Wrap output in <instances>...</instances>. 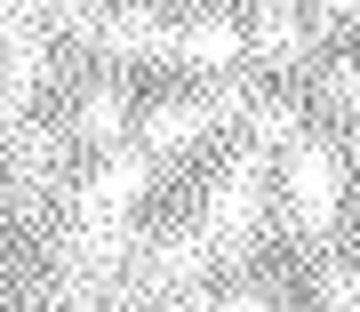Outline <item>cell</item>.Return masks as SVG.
<instances>
[{
	"mask_svg": "<svg viewBox=\"0 0 360 312\" xmlns=\"http://www.w3.org/2000/svg\"><path fill=\"white\" fill-rule=\"evenodd\" d=\"M248 40H257V56H281V65H288V56L304 48V25H296L288 0H257V32H248Z\"/></svg>",
	"mask_w": 360,
	"mask_h": 312,
	"instance_id": "obj_7",
	"label": "cell"
},
{
	"mask_svg": "<svg viewBox=\"0 0 360 312\" xmlns=\"http://www.w3.org/2000/svg\"><path fill=\"white\" fill-rule=\"evenodd\" d=\"M200 129H217L208 104H153V112H144V144H153V152H184Z\"/></svg>",
	"mask_w": 360,
	"mask_h": 312,
	"instance_id": "obj_6",
	"label": "cell"
},
{
	"mask_svg": "<svg viewBox=\"0 0 360 312\" xmlns=\"http://www.w3.org/2000/svg\"><path fill=\"white\" fill-rule=\"evenodd\" d=\"M328 16H345V25H360V0H321Z\"/></svg>",
	"mask_w": 360,
	"mask_h": 312,
	"instance_id": "obj_8",
	"label": "cell"
},
{
	"mask_svg": "<svg viewBox=\"0 0 360 312\" xmlns=\"http://www.w3.org/2000/svg\"><path fill=\"white\" fill-rule=\"evenodd\" d=\"M288 224L296 233H328L336 208H345V160H336V144L321 136H296L288 144Z\"/></svg>",
	"mask_w": 360,
	"mask_h": 312,
	"instance_id": "obj_1",
	"label": "cell"
},
{
	"mask_svg": "<svg viewBox=\"0 0 360 312\" xmlns=\"http://www.w3.org/2000/svg\"><path fill=\"white\" fill-rule=\"evenodd\" d=\"M120 129H129V96H120V89H96V96L72 104V129H65V136H80V144H120Z\"/></svg>",
	"mask_w": 360,
	"mask_h": 312,
	"instance_id": "obj_5",
	"label": "cell"
},
{
	"mask_svg": "<svg viewBox=\"0 0 360 312\" xmlns=\"http://www.w3.org/2000/svg\"><path fill=\"white\" fill-rule=\"evenodd\" d=\"M40 65H49L40 32L16 25V16H0V129L25 120V104H32V89H40Z\"/></svg>",
	"mask_w": 360,
	"mask_h": 312,
	"instance_id": "obj_3",
	"label": "cell"
},
{
	"mask_svg": "<svg viewBox=\"0 0 360 312\" xmlns=\"http://www.w3.org/2000/svg\"><path fill=\"white\" fill-rule=\"evenodd\" d=\"M176 56L193 72H232V65H240V32H232L224 16H200V25L176 32Z\"/></svg>",
	"mask_w": 360,
	"mask_h": 312,
	"instance_id": "obj_4",
	"label": "cell"
},
{
	"mask_svg": "<svg viewBox=\"0 0 360 312\" xmlns=\"http://www.w3.org/2000/svg\"><path fill=\"white\" fill-rule=\"evenodd\" d=\"M224 312H272V304H264V297H232Z\"/></svg>",
	"mask_w": 360,
	"mask_h": 312,
	"instance_id": "obj_9",
	"label": "cell"
},
{
	"mask_svg": "<svg viewBox=\"0 0 360 312\" xmlns=\"http://www.w3.org/2000/svg\"><path fill=\"white\" fill-rule=\"evenodd\" d=\"M153 193V169H144V152H112L104 169L72 193V216L80 224H129V208Z\"/></svg>",
	"mask_w": 360,
	"mask_h": 312,
	"instance_id": "obj_2",
	"label": "cell"
}]
</instances>
